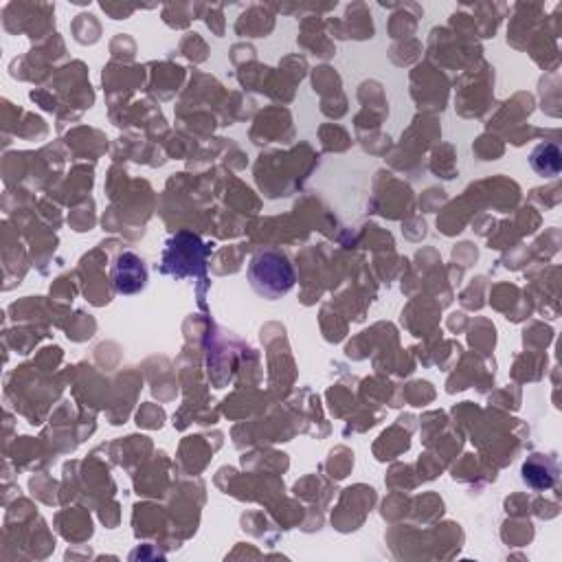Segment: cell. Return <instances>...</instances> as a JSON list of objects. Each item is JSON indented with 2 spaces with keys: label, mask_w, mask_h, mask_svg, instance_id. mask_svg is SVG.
<instances>
[{
  "label": "cell",
  "mask_w": 562,
  "mask_h": 562,
  "mask_svg": "<svg viewBox=\"0 0 562 562\" xmlns=\"http://www.w3.org/2000/svg\"><path fill=\"white\" fill-rule=\"evenodd\" d=\"M558 477L556 459L547 455H532L523 464V481L534 490L552 488Z\"/></svg>",
  "instance_id": "cell-4"
},
{
  "label": "cell",
  "mask_w": 562,
  "mask_h": 562,
  "mask_svg": "<svg viewBox=\"0 0 562 562\" xmlns=\"http://www.w3.org/2000/svg\"><path fill=\"white\" fill-rule=\"evenodd\" d=\"M209 246L194 233H176L163 253V271L176 279L196 277L205 271Z\"/></svg>",
  "instance_id": "cell-2"
},
{
  "label": "cell",
  "mask_w": 562,
  "mask_h": 562,
  "mask_svg": "<svg viewBox=\"0 0 562 562\" xmlns=\"http://www.w3.org/2000/svg\"><path fill=\"white\" fill-rule=\"evenodd\" d=\"M532 170L545 178H554L562 170V154L556 143H541L530 156Z\"/></svg>",
  "instance_id": "cell-5"
},
{
  "label": "cell",
  "mask_w": 562,
  "mask_h": 562,
  "mask_svg": "<svg viewBox=\"0 0 562 562\" xmlns=\"http://www.w3.org/2000/svg\"><path fill=\"white\" fill-rule=\"evenodd\" d=\"M249 281L257 295L275 301L286 297L288 292L295 288L297 275L284 253L266 249L253 255L249 264Z\"/></svg>",
  "instance_id": "cell-1"
},
{
  "label": "cell",
  "mask_w": 562,
  "mask_h": 562,
  "mask_svg": "<svg viewBox=\"0 0 562 562\" xmlns=\"http://www.w3.org/2000/svg\"><path fill=\"white\" fill-rule=\"evenodd\" d=\"M112 288L119 295H137L148 284V268H145L143 260L134 253H121L115 264H112Z\"/></svg>",
  "instance_id": "cell-3"
}]
</instances>
